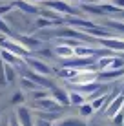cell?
Returning a JSON list of instances; mask_svg holds the SVG:
<instances>
[{
    "label": "cell",
    "mask_w": 124,
    "mask_h": 126,
    "mask_svg": "<svg viewBox=\"0 0 124 126\" xmlns=\"http://www.w3.org/2000/svg\"><path fill=\"white\" fill-rule=\"evenodd\" d=\"M40 6L46 7V9H51V11L58 13V15H64V18H68V16H80V15H82L79 7L71 6V4L64 2V0H46V2L40 4Z\"/></svg>",
    "instance_id": "obj_1"
},
{
    "label": "cell",
    "mask_w": 124,
    "mask_h": 126,
    "mask_svg": "<svg viewBox=\"0 0 124 126\" xmlns=\"http://www.w3.org/2000/svg\"><path fill=\"white\" fill-rule=\"evenodd\" d=\"M0 47L2 49H7V51H11V53H15L16 57H20V59H26V57H29V51L26 49V47L20 44L18 40H11V38H6V37H2L0 38Z\"/></svg>",
    "instance_id": "obj_2"
},
{
    "label": "cell",
    "mask_w": 124,
    "mask_h": 126,
    "mask_svg": "<svg viewBox=\"0 0 124 126\" xmlns=\"http://www.w3.org/2000/svg\"><path fill=\"white\" fill-rule=\"evenodd\" d=\"M24 64H28V68L31 71L38 73V75H44V77H49L51 75V68L48 62H44L42 59L38 57H26L24 59Z\"/></svg>",
    "instance_id": "obj_3"
},
{
    "label": "cell",
    "mask_w": 124,
    "mask_h": 126,
    "mask_svg": "<svg viewBox=\"0 0 124 126\" xmlns=\"http://www.w3.org/2000/svg\"><path fill=\"white\" fill-rule=\"evenodd\" d=\"M15 115L22 126H35V115H33V111L28 106H18Z\"/></svg>",
    "instance_id": "obj_4"
},
{
    "label": "cell",
    "mask_w": 124,
    "mask_h": 126,
    "mask_svg": "<svg viewBox=\"0 0 124 126\" xmlns=\"http://www.w3.org/2000/svg\"><path fill=\"white\" fill-rule=\"evenodd\" d=\"M99 42L100 47H104V49H110L113 53V51H124V40L122 38H117V37H111V38H100Z\"/></svg>",
    "instance_id": "obj_5"
},
{
    "label": "cell",
    "mask_w": 124,
    "mask_h": 126,
    "mask_svg": "<svg viewBox=\"0 0 124 126\" xmlns=\"http://www.w3.org/2000/svg\"><path fill=\"white\" fill-rule=\"evenodd\" d=\"M35 108L38 111H58L62 106L53 97H48V99H42V101H35Z\"/></svg>",
    "instance_id": "obj_6"
},
{
    "label": "cell",
    "mask_w": 124,
    "mask_h": 126,
    "mask_svg": "<svg viewBox=\"0 0 124 126\" xmlns=\"http://www.w3.org/2000/svg\"><path fill=\"white\" fill-rule=\"evenodd\" d=\"M124 110V93H121L119 97H115L113 101H111V104L108 106V110L104 111V115L108 117V119H113L115 115L119 113V111H122Z\"/></svg>",
    "instance_id": "obj_7"
},
{
    "label": "cell",
    "mask_w": 124,
    "mask_h": 126,
    "mask_svg": "<svg viewBox=\"0 0 124 126\" xmlns=\"http://www.w3.org/2000/svg\"><path fill=\"white\" fill-rule=\"evenodd\" d=\"M13 6L22 13H26V15H40V6L28 2V0H16V2H13Z\"/></svg>",
    "instance_id": "obj_8"
},
{
    "label": "cell",
    "mask_w": 124,
    "mask_h": 126,
    "mask_svg": "<svg viewBox=\"0 0 124 126\" xmlns=\"http://www.w3.org/2000/svg\"><path fill=\"white\" fill-rule=\"evenodd\" d=\"M49 92H51V97H53L55 101L60 104V106H69V104H71V101H69V92H66L64 88L53 86Z\"/></svg>",
    "instance_id": "obj_9"
},
{
    "label": "cell",
    "mask_w": 124,
    "mask_h": 126,
    "mask_svg": "<svg viewBox=\"0 0 124 126\" xmlns=\"http://www.w3.org/2000/svg\"><path fill=\"white\" fill-rule=\"evenodd\" d=\"M16 40H18L28 51L38 49V47H40V44H42V42L38 40L37 37H29V35H18V37H16Z\"/></svg>",
    "instance_id": "obj_10"
},
{
    "label": "cell",
    "mask_w": 124,
    "mask_h": 126,
    "mask_svg": "<svg viewBox=\"0 0 124 126\" xmlns=\"http://www.w3.org/2000/svg\"><path fill=\"white\" fill-rule=\"evenodd\" d=\"M97 77H99V80H102V82L117 80V79H121V77H124V69H106V71H99Z\"/></svg>",
    "instance_id": "obj_11"
},
{
    "label": "cell",
    "mask_w": 124,
    "mask_h": 126,
    "mask_svg": "<svg viewBox=\"0 0 124 126\" xmlns=\"http://www.w3.org/2000/svg\"><path fill=\"white\" fill-rule=\"evenodd\" d=\"M53 51H55V55H57L58 59H62V60H69V59L75 57V47H69L66 44H57V47H55Z\"/></svg>",
    "instance_id": "obj_12"
},
{
    "label": "cell",
    "mask_w": 124,
    "mask_h": 126,
    "mask_svg": "<svg viewBox=\"0 0 124 126\" xmlns=\"http://www.w3.org/2000/svg\"><path fill=\"white\" fill-rule=\"evenodd\" d=\"M0 60H4V62L9 64V66H22V64H24V59L16 57L15 53H11V51H7V49H2V53H0Z\"/></svg>",
    "instance_id": "obj_13"
},
{
    "label": "cell",
    "mask_w": 124,
    "mask_h": 126,
    "mask_svg": "<svg viewBox=\"0 0 124 126\" xmlns=\"http://www.w3.org/2000/svg\"><path fill=\"white\" fill-rule=\"evenodd\" d=\"M55 126H88V123L80 117H62L55 123Z\"/></svg>",
    "instance_id": "obj_14"
},
{
    "label": "cell",
    "mask_w": 124,
    "mask_h": 126,
    "mask_svg": "<svg viewBox=\"0 0 124 126\" xmlns=\"http://www.w3.org/2000/svg\"><path fill=\"white\" fill-rule=\"evenodd\" d=\"M69 101H71L73 106H82L84 102H88V97L82 95L80 92H77V90H71L69 92Z\"/></svg>",
    "instance_id": "obj_15"
},
{
    "label": "cell",
    "mask_w": 124,
    "mask_h": 126,
    "mask_svg": "<svg viewBox=\"0 0 124 126\" xmlns=\"http://www.w3.org/2000/svg\"><path fill=\"white\" fill-rule=\"evenodd\" d=\"M53 26H62V24L49 20V18H44V16H38L35 20V29H48V28H53Z\"/></svg>",
    "instance_id": "obj_16"
},
{
    "label": "cell",
    "mask_w": 124,
    "mask_h": 126,
    "mask_svg": "<svg viewBox=\"0 0 124 126\" xmlns=\"http://www.w3.org/2000/svg\"><path fill=\"white\" fill-rule=\"evenodd\" d=\"M79 69H71V68H60V69H58V71H57V75L58 77H62V79H66V80H73L75 79V77L77 75H79Z\"/></svg>",
    "instance_id": "obj_17"
},
{
    "label": "cell",
    "mask_w": 124,
    "mask_h": 126,
    "mask_svg": "<svg viewBox=\"0 0 124 126\" xmlns=\"http://www.w3.org/2000/svg\"><path fill=\"white\" fill-rule=\"evenodd\" d=\"M79 113H80V117L88 119V117H91L93 113H95V108L91 106V102H84L82 106H79Z\"/></svg>",
    "instance_id": "obj_18"
},
{
    "label": "cell",
    "mask_w": 124,
    "mask_h": 126,
    "mask_svg": "<svg viewBox=\"0 0 124 126\" xmlns=\"http://www.w3.org/2000/svg\"><path fill=\"white\" fill-rule=\"evenodd\" d=\"M20 86H22L24 90H29V92H37V90H40V86L38 84H35V82L33 80H29L28 77H22V79H20Z\"/></svg>",
    "instance_id": "obj_19"
},
{
    "label": "cell",
    "mask_w": 124,
    "mask_h": 126,
    "mask_svg": "<svg viewBox=\"0 0 124 126\" xmlns=\"http://www.w3.org/2000/svg\"><path fill=\"white\" fill-rule=\"evenodd\" d=\"M31 97H33V102H35V101H42V99L51 97V92H49V90L40 88V90H37V92H33V93H31Z\"/></svg>",
    "instance_id": "obj_20"
},
{
    "label": "cell",
    "mask_w": 124,
    "mask_h": 126,
    "mask_svg": "<svg viewBox=\"0 0 124 126\" xmlns=\"http://www.w3.org/2000/svg\"><path fill=\"white\" fill-rule=\"evenodd\" d=\"M104 28H108V29H117V31L124 33V22H122V20H117V18H115V20H108Z\"/></svg>",
    "instance_id": "obj_21"
},
{
    "label": "cell",
    "mask_w": 124,
    "mask_h": 126,
    "mask_svg": "<svg viewBox=\"0 0 124 126\" xmlns=\"http://www.w3.org/2000/svg\"><path fill=\"white\" fill-rule=\"evenodd\" d=\"M6 64V62H4ZM6 79H7V84H13L16 80V71H15V66H9L6 64Z\"/></svg>",
    "instance_id": "obj_22"
},
{
    "label": "cell",
    "mask_w": 124,
    "mask_h": 126,
    "mask_svg": "<svg viewBox=\"0 0 124 126\" xmlns=\"http://www.w3.org/2000/svg\"><path fill=\"white\" fill-rule=\"evenodd\" d=\"M7 86V79H6V64L4 60H0V88Z\"/></svg>",
    "instance_id": "obj_23"
},
{
    "label": "cell",
    "mask_w": 124,
    "mask_h": 126,
    "mask_svg": "<svg viewBox=\"0 0 124 126\" xmlns=\"http://www.w3.org/2000/svg\"><path fill=\"white\" fill-rule=\"evenodd\" d=\"M0 33H2V35H6V37H11V35H13L11 28H9V24H7L4 18H0Z\"/></svg>",
    "instance_id": "obj_24"
},
{
    "label": "cell",
    "mask_w": 124,
    "mask_h": 126,
    "mask_svg": "<svg viewBox=\"0 0 124 126\" xmlns=\"http://www.w3.org/2000/svg\"><path fill=\"white\" fill-rule=\"evenodd\" d=\"M11 104H15V106H24V93L22 92H16L11 97Z\"/></svg>",
    "instance_id": "obj_25"
},
{
    "label": "cell",
    "mask_w": 124,
    "mask_h": 126,
    "mask_svg": "<svg viewBox=\"0 0 124 126\" xmlns=\"http://www.w3.org/2000/svg\"><path fill=\"white\" fill-rule=\"evenodd\" d=\"M110 69H124V59H121V57H113L111 64H110Z\"/></svg>",
    "instance_id": "obj_26"
},
{
    "label": "cell",
    "mask_w": 124,
    "mask_h": 126,
    "mask_svg": "<svg viewBox=\"0 0 124 126\" xmlns=\"http://www.w3.org/2000/svg\"><path fill=\"white\" fill-rule=\"evenodd\" d=\"M111 121H113V126H124V110L119 111V113L115 115Z\"/></svg>",
    "instance_id": "obj_27"
},
{
    "label": "cell",
    "mask_w": 124,
    "mask_h": 126,
    "mask_svg": "<svg viewBox=\"0 0 124 126\" xmlns=\"http://www.w3.org/2000/svg\"><path fill=\"white\" fill-rule=\"evenodd\" d=\"M13 2L11 4H2V6H0V18H2V15H6V13H9V11H13Z\"/></svg>",
    "instance_id": "obj_28"
},
{
    "label": "cell",
    "mask_w": 124,
    "mask_h": 126,
    "mask_svg": "<svg viewBox=\"0 0 124 126\" xmlns=\"http://www.w3.org/2000/svg\"><path fill=\"white\" fill-rule=\"evenodd\" d=\"M53 53H55V51H51V49H40V51H38V59H42V57L49 59V57H53Z\"/></svg>",
    "instance_id": "obj_29"
},
{
    "label": "cell",
    "mask_w": 124,
    "mask_h": 126,
    "mask_svg": "<svg viewBox=\"0 0 124 126\" xmlns=\"http://www.w3.org/2000/svg\"><path fill=\"white\" fill-rule=\"evenodd\" d=\"M35 126H55L53 123H51V121H46V119H35Z\"/></svg>",
    "instance_id": "obj_30"
},
{
    "label": "cell",
    "mask_w": 124,
    "mask_h": 126,
    "mask_svg": "<svg viewBox=\"0 0 124 126\" xmlns=\"http://www.w3.org/2000/svg\"><path fill=\"white\" fill-rule=\"evenodd\" d=\"M113 6L117 7V9H121V11H124V0H113Z\"/></svg>",
    "instance_id": "obj_31"
},
{
    "label": "cell",
    "mask_w": 124,
    "mask_h": 126,
    "mask_svg": "<svg viewBox=\"0 0 124 126\" xmlns=\"http://www.w3.org/2000/svg\"><path fill=\"white\" fill-rule=\"evenodd\" d=\"M9 126H22L18 123V119H16V115H11L9 117Z\"/></svg>",
    "instance_id": "obj_32"
},
{
    "label": "cell",
    "mask_w": 124,
    "mask_h": 126,
    "mask_svg": "<svg viewBox=\"0 0 124 126\" xmlns=\"http://www.w3.org/2000/svg\"><path fill=\"white\" fill-rule=\"evenodd\" d=\"M77 2H80V6H82V4H93L95 0H77Z\"/></svg>",
    "instance_id": "obj_33"
},
{
    "label": "cell",
    "mask_w": 124,
    "mask_h": 126,
    "mask_svg": "<svg viewBox=\"0 0 124 126\" xmlns=\"http://www.w3.org/2000/svg\"><path fill=\"white\" fill-rule=\"evenodd\" d=\"M28 2H33V4H42V2H46V0H28Z\"/></svg>",
    "instance_id": "obj_34"
},
{
    "label": "cell",
    "mask_w": 124,
    "mask_h": 126,
    "mask_svg": "<svg viewBox=\"0 0 124 126\" xmlns=\"http://www.w3.org/2000/svg\"><path fill=\"white\" fill-rule=\"evenodd\" d=\"M97 4H104V2H108V0H95Z\"/></svg>",
    "instance_id": "obj_35"
},
{
    "label": "cell",
    "mask_w": 124,
    "mask_h": 126,
    "mask_svg": "<svg viewBox=\"0 0 124 126\" xmlns=\"http://www.w3.org/2000/svg\"><path fill=\"white\" fill-rule=\"evenodd\" d=\"M119 15H121V18H122V22H124V11H121Z\"/></svg>",
    "instance_id": "obj_36"
},
{
    "label": "cell",
    "mask_w": 124,
    "mask_h": 126,
    "mask_svg": "<svg viewBox=\"0 0 124 126\" xmlns=\"http://www.w3.org/2000/svg\"><path fill=\"white\" fill-rule=\"evenodd\" d=\"M0 126H9V123H6V124H0Z\"/></svg>",
    "instance_id": "obj_37"
},
{
    "label": "cell",
    "mask_w": 124,
    "mask_h": 126,
    "mask_svg": "<svg viewBox=\"0 0 124 126\" xmlns=\"http://www.w3.org/2000/svg\"><path fill=\"white\" fill-rule=\"evenodd\" d=\"M0 53H2V49H0Z\"/></svg>",
    "instance_id": "obj_38"
},
{
    "label": "cell",
    "mask_w": 124,
    "mask_h": 126,
    "mask_svg": "<svg viewBox=\"0 0 124 126\" xmlns=\"http://www.w3.org/2000/svg\"><path fill=\"white\" fill-rule=\"evenodd\" d=\"M13 2H16V0H13Z\"/></svg>",
    "instance_id": "obj_39"
}]
</instances>
